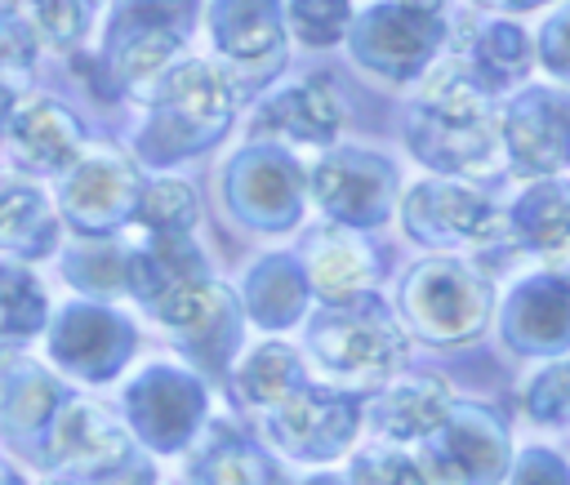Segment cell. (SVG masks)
<instances>
[{
    "label": "cell",
    "mask_w": 570,
    "mask_h": 485,
    "mask_svg": "<svg viewBox=\"0 0 570 485\" xmlns=\"http://www.w3.org/2000/svg\"><path fill=\"white\" fill-rule=\"evenodd\" d=\"M410 9H423V13H441V0H401Z\"/></svg>",
    "instance_id": "obj_39"
},
{
    "label": "cell",
    "mask_w": 570,
    "mask_h": 485,
    "mask_svg": "<svg viewBox=\"0 0 570 485\" xmlns=\"http://www.w3.org/2000/svg\"><path fill=\"white\" fill-rule=\"evenodd\" d=\"M125 458H134V449H129L125 432L98 405L71 400L58 409V418L49 427V463L58 467L53 481H85V476L120 467Z\"/></svg>",
    "instance_id": "obj_13"
},
{
    "label": "cell",
    "mask_w": 570,
    "mask_h": 485,
    "mask_svg": "<svg viewBox=\"0 0 570 485\" xmlns=\"http://www.w3.org/2000/svg\"><path fill=\"white\" fill-rule=\"evenodd\" d=\"M307 383H303V365H298V356L289 352V347H281V343H267V347H258L249 360H245V369H240V392H245V400H254V405H263V409H276L281 400H289L294 392H303Z\"/></svg>",
    "instance_id": "obj_26"
},
{
    "label": "cell",
    "mask_w": 570,
    "mask_h": 485,
    "mask_svg": "<svg viewBox=\"0 0 570 485\" xmlns=\"http://www.w3.org/2000/svg\"><path fill=\"white\" fill-rule=\"evenodd\" d=\"M490 303H494L490 280L459 258H428L401 285L405 320L432 343L476 338L490 320Z\"/></svg>",
    "instance_id": "obj_4"
},
{
    "label": "cell",
    "mask_w": 570,
    "mask_h": 485,
    "mask_svg": "<svg viewBox=\"0 0 570 485\" xmlns=\"http://www.w3.org/2000/svg\"><path fill=\"white\" fill-rule=\"evenodd\" d=\"M129 409L138 418V432H147V441H156L160 449H174L200 414V392L191 378L174 369H151L147 378L134 383Z\"/></svg>",
    "instance_id": "obj_19"
},
{
    "label": "cell",
    "mask_w": 570,
    "mask_h": 485,
    "mask_svg": "<svg viewBox=\"0 0 570 485\" xmlns=\"http://www.w3.org/2000/svg\"><path fill=\"white\" fill-rule=\"evenodd\" d=\"M138 218L151 236H187V227L196 222V196L187 182H151L138 196Z\"/></svg>",
    "instance_id": "obj_29"
},
{
    "label": "cell",
    "mask_w": 570,
    "mask_h": 485,
    "mask_svg": "<svg viewBox=\"0 0 570 485\" xmlns=\"http://www.w3.org/2000/svg\"><path fill=\"white\" fill-rule=\"evenodd\" d=\"M53 352L62 365H71L85 378H107L116 374V365L129 352V325L116 320L111 311H94V307H76L58 320L53 329Z\"/></svg>",
    "instance_id": "obj_18"
},
{
    "label": "cell",
    "mask_w": 570,
    "mask_h": 485,
    "mask_svg": "<svg viewBox=\"0 0 570 485\" xmlns=\"http://www.w3.org/2000/svg\"><path fill=\"white\" fill-rule=\"evenodd\" d=\"M503 338L521 356L570 352V276L534 271L503 303Z\"/></svg>",
    "instance_id": "obj_12"
},
{
    "label": "cell",
    "mask_w": 570,
    "mask_h": 485,
    "mask_svg": "<svg viewBox=\"0 0 570 485\" xmlns=\"http://www.w3.org/2000/svg\"><path fill=\"white\" fill-rule=\"evenodd\" d=\"M36 62V27L13 13V9H0V85L9 89V80L27 76Z\"/></svg>",
    "instance_id": "obj_33"
},
{
    "label": "cell",
    "mask_w": 570,
    "mask_h": 485,
    "mask_svg": "<svg viewBox=\"0 0 570 485\" xmlns=\"http://www.w3.org/2000/svg\"><path fill=\"white\" fill-rule=\"evenodd\" d=\"M45 320V294L22 267H0V334H31Z\"/></svg>",
    "instance_id": "obj_30"
},
{
    "label": "cell",
    "mask_w": 570,
    "mask_h": 485,
    "mask_svg": "<svg viewBox=\"0 0 570 485\" xmlns=\"http://www.w3.org/2000/svg\"><path fill=\"white\" fill-rule=\"evenodd\" d=\"M356 418H361L356 400H347L338 392L303 387L289 400H281L276 409H267V432L294 458H334L338 449H347Z\"/></svg>",
    "instance_id": "obj_11"
},
{
    "label": "cell",
    "mask_w": 570,
    "mask_h": 485,
    "mask_svg": "<svg viewBox=\"0 0 570 485\" xmlns=\"http://www.w3.org/2000/svg\"><path fill=\"white\" fill-rule=\"evenodd\" d=\"M343 125L338 93L330 80H303L276 93L254 116V138H289V142H330Z\"/></svg>",
    "instance_id": "obj_16"
},
{
    "label": "cell",
    "mask_w": 570,
    "mask_h": 485,
    "mask_svg": "<svg viewBox=\"0 0 570 485\" xmlns=\"http://www.w3.org/2000/svg\"><path fill=\"white\" fill-rule=\"evenodd\" d=\"M512 249L557 254L570 245V178H534L508 209Z\"/></svg>",
    "instance_id": "obj_21"
},
{
    "label": "cell",
    "mask_w": 570,
    "mask_h": 485,
    "mask_svg": "<svg viewBox=\"0 0 570 485\" xmlns=\"http://www.w3.org/2000/svg\"><path fill=\"white\" fill-rule=\"evenodd\" d=\"M534 53L543 62V71L561 85H570V0L557 4L543 27H539V40H534Z\"/></svg>",
    "instance_id": "obj_35"
},
{
    "label": "cell",
    "mask_w": 570,
    "mask_h": 485,
    "mask_svg": "<svg viewBox=\"0 0 570 485\" xmlns=\"http://www.w3.org/2000/svg\"><path fill=\"white\" fill-rule=\"evenodd\" d=\"M196 485H272V467L240 436H218L196 458Z\"/></svg>",
    "instance_id": "obj_27"
},
{
    "label": "cell",
    "mask_w": 570,
    "mask_h": 485,
    "mask_svg": "<svg viewBox=\"0 0 570 485\" xmlns=\"http://www.w3.org/2000/svg\"><path fill=\"white\" fill-rule=\"evenodd\" d=\"M307 485H338L334 476H316V481H307Z\"/></svg>",
    "instance_id": "obj_42"
},
{
    "label": "cell",
    "mask_w": 570,
    "mask_h": 485,
    "mask_svg": "<svg viewBox=\"0 0 570 485\" xmlns=\"http://www.w3.org/2000/svg\"><path fill=\"white\" fill-rule=\"evenodd\" d=\"M285 22L307 44H334L352 27L347 0H285Z\"/></svg>",
    "instance_id": "obj_31"
},
{
    "label": "cell",
    "mask_w": 570,
    "mask_h": 485,
    "mask_svg": "<svg viewBox=\"0 0 570 485\" xmlns=\"http://www.w3.org/2000/svg\"><path fill=\"white\" fill-rule=\"evenodd\" d=\"M0 485H22V481H18V476H13L9 467H0Z\"/></svg>",
    "instance_id": "obj_41"
},
{
    "label": "cell",
    "mask_w": 570,
    "mask_h": 485,
    "mask_svg": "<svg viewBox=\"0 0 570 485\" xmlns=\"http://www.w3.org/2000/svg\"><path fill=\"white\" fill-rule=\"evenodd\" d=\"M232 120V85L209 62H183L160 80L156 116L142 138L147 160H174L214 142Z\"/></svg>",
    "instance_id": "obj_3"
},
{
    "label": "cell",
    "mask_w": 570,
    "mask_h": 485,
    "mask_svg": "<svg viewBox=\"0 0 570 485\" xmlns=\"http://www.w3.org/2000/svg\"><path fill=\"white\" fill-rule=\"evenodd\" d=\"M347 31H352L356 62L387 76V80H410V76L428 71V62L445 44V18L410 9L401 0L365 9Z\"/></svg>",
    "instance_id": "obj_9"
},
{
    "label": "cell",
    "mask_w": 570,
    "mask_h": 485,
    "mask_svg": "<svg viewBox=\"0 0 570 485\" xmlns=\"http://www.w3.org/2000/svg\"><path fill=\"white\" fill-rule=\"evenodd\" d=\"M307 347H312L321 374H330L334 383H347V387L383 383L405 356V338H401L396 320L370 294H361L352 303H334L325 316H316L307 329Z\"/></svg>",
    "instance_id": "obj_2"
},
{
    "label": "cell",
    "mask_w": 570,
    "mask_h": 485,
    "mask_svg": "<svg viewBox=\"0 0 570 485\" xmlns=\"http://www.w3.org/2000/svg\"><path fill=\"white\" fill-rule=\"evenodd\" d=\"M512 445L508 427L485 405H450L436 432L423 436V476L432 485H499Z\"/></svg>",
    "instance_id": "obj_6"
},
{
    "label": "cell",
    "mask_w": 570,
    "mask_h": 485,
    "mask_svg": "<svg viewBox=\"0 0 570 485\" xmlns=\"http://www.w3.org/2000/svg\"><path fill=\"white\" fill-rule=\"evenodd\" d=\"M490 9H503V13H525V9H539L543 0H481Z\"/></svg>",
    "instance_id": "obj_38"
},
{
    "label": "cell",
    "mask_w": 570,
    "mask_h": 485,
    "mask_svg": "<svg viewBox=\"0 0 570 485\" xmlns=\"http://www.w3.org/2000/svg\"><path fill=\"white\" fill-rule=\"evenodd\" d=\"M85 22H89L85 0H31V27L58 49H71L85 36Z\"/></svg>",
    "instance_id": "obj_32"
},
{
    "label": "cell",
    "mask_w": 570,
    "mask_h": 485,
    "mask_svg": "<svg viewBox=\"0 0 570 485\" xmlns=\"http://www.w3.org/2000/svg\"><path fill=\"white\" fill-rule=\"evenodd\" d=\"M214 44L245 71L272 76L285 53V4L281 0H214Z\"/></svg>",
    "instance_id": "obj_14"
},
{
    "label": "cell",
    "mask_w": 570,
    "mask_h": 485,
    "mask_svg": "<svg viewBox=\"0 0 570 485\" xmlns=\"http://www.w3.org/2000/svg\"><path fill=\"white\" fill-rule=\"evenodd\" d=\"M534 62V40L525 36L521 22H508V18H494V22H481L472 31V44H468V71L490 89H512L517 80H525Z\"/></svg>",
    "instance_id": "obj_24"
},
{
    "label": "cell",
    "mask_w": 570,
    "mask_h": 485,
    "mask_svg": "<svg viewBox=\"0 0 570 485\" xmlns=\"http://www.w3.org/2000/svg\"><path fill=\"white\" fill-rule=\"evenodd\" d=\"M521 405H525V418H530V423L570 432V360L543 365V369L525 383Z\"/></svg>",
    "instance_id": "obj_28"
},
{
    "label": "cell",
    "mask_w": 570,
    "mask_h": 485,
    "mask_svg": "<svg viewBox=\"0 0 570 485\" xmlns=\"http://www.w3.org/2000/svg\"><path fill=\"white\" fill-rule=\"evenodd\" d=\"M49 240H53V218L45 209V196L22 178L0 174V249L45 254Z\"/></svg>",
    "instance_id": "obj_25"
},
{
    "label": "cell",
    "mask_w": 570,
    "mask_h": 485,
    "mask_svg": "<svg viewBox=\"0 0 570 485\" xmlns=\"http://www.w3.org/2000/svg\"><path fill=\"white\" fill-rule=\"evenodd\" d=\"M232 196L263 227L289 222L298 214V178H294V165L281 160L276 151H258V156H249V160L236 165Z\"/></svg>",
    "instance_id": "obj_23"
},
{
    "label": "cell",
    "mask_w": 570,
    "mask_h": 485,
    "mask_svg": "<svg viewBox=\"0 0 570 485\" xmlns=\"http://www.w3.org/2000/svg\"><path fill=\"white\" fill-rule=\"evenodd\" d=\"M9 147L13 160L31 174H62L80 151V120L62 111L53 98H36L22 111H13Z\"/></svg>",
    "instance_id": "obj_17"
},
{
    "label": "cell",
    "mask_w": 570,
    "mask_h": 485,
    "mask_svg": "<svg viewBox=\"0 0 570 485\" xmlns=\"http://www.w3.org/2000/svg\"><path fill=\"white\" fill-rule=\"evenodd\" d=\"M405 231L436 249H494L512 245L508 214L494 209V200L459 178H428L405 196Z\"/></svg>",
    "instance_id": "obj_5"
},
{
    "label": "cell",
    "mask_w": 570,
    "mask_h": 485,
    "mask_svg": "<svg viewBox=\"0 0 570 485\" xmlns=\"http://www.w3.org/2000/svg\"><path fill=\"white\" fill-rule=\"evenodd\" d=\"M307 267H312V285L330 303L361 298L374 285V276H379L374 254L352 231H316L307 240Z\"/></svg>",
    "instance_id": "obj_22"
},
{
    "label": "cell",
    "mask_w": 570,
    "mask_h": 485,
    "mask_svg": "<svg viewBox=\"0 0 570 485\" xmlns=\"http://www.w3.org/2000/svg\"><path fill=\"white\" fill-rule=\"evenodd\" d=\"M499 142L530 182L570 169V89L525 85L499 116Z\"/></svg>",
    "instance_id": "obj_8"
},
{
    "label": "cell",
    "mask_w": 570,
    "mask_h": 485,
    "mask_svg": "<svg viewBox=\"0 0 570 485\" xmlns=\"http://www.w3.org/2000/svg\"><path fill=\"white\" fill-rule=\"evenodd\" d=\"M312 191L330 218L370 227L383 222L396 200V169L374 151H334L312 169Z\"/></svg>",
    "instance_id": "obj_10"
},
{
    "label": "cell",
    "mask_w": 570,
    "mask_h": 485,
    "mask_svg": "<svg viewBox=\"0 0 570 485\" xmlns=\"http://www.w3.org/2000/svg\"><path fill=\"white\" fill-rule=\"evenodd\" d=\"M4 120H9V89L0 85V129H4Z\"/></svg>",
    "instance_id": "obj_40"
},
{
    "label": "cell",
    "mask_w": 570,
    "mask_h": 485,
    "mask_svg": "<svg viewBox=\"0 0 570 485\" xmlns=\"http://www.w3.org/2000/svg\"><path fill=\"white\" fill-rule=\"evenodd\" d=\"M450 387L436 374H410L401 383H392L374 405H370V423L379 436L387 441H423L428 432L441 427V418L450 414Z\"/></svg>",
    "instance_id": "obj_20"
},
{
    "label": "cell",
    "mask_w": 570,
    "mask_h": 485,
    "mask_svg": "<svg viewBox=\"0 0 570 485\" xmlns=\"http://www.w3.org/2000/svg\"><path fill=\"white\" fill-rule=\"evenodd\" d=\"M512 485H570V463L543 445L521 449L512 463Z\"/></svg>",
    "instance_id": "obj_36"
},
{
    "label": "cell",
    "mask_w": 570,
    "mask_h": 485,
    "mask_svg": "<svg viewBox=\"0 0 570 485\" xmlns=\"http://www.w3.org/2000/svg\"><path fill=\"white\" fill-rule=\"evenodd\" d=\"M410 151L445 174H481L499 151V111L494 93L468 71V62H445L428 76L423 93L410 107Z\"/></svg>",
    "instance_id": "obj_1"
},
{
    "label": "cell",
    "mask_w": 570,
    "mask_h": 485,
    "mask_svg": "<svg viewBox=\"0 0 570 485\" xmlns=\"http://www.w3.org/2000/svg\"><path fill=\"white\" fill-rule=\"evenodd\" d=\"M49 485H151V463L125 458L111 472H98V476H85V481H49Z\"/></svg>",
    "instance_id": "obj_37"
},
{
    "label": "cell",
    "mask_w": 570,
    "mask_h": 485,
    "mask_svg": "<svg viewBox=\"0 0 570 485\" xmlns=\"http://www.w3.org/2000/svg\"><path fill=\"white\" fill-rule=\"evenodd\" d=\"M196 0H120L107 27V67L120 85L151 80L187 40Z\"/></svg>",
    "instance_id": "obj_7"
},
{
    "label": "cell",
    "mask_w": 570,
    "mask_h": 485,
    "mask_svg": "<svg viewBox=\"0 0 570 485\" xmlns=\"http://www.w3.org/2000/svg\"><path fill=\"white\" fill-rule=\"evenodd\" d=\"M352 485H432L419 463L392 449H365L352 463Z\"/></svg>",
    "instance_id": "obj_34"
},
{
    "label": "cell",
    "mask_w": 570,
    "mask_h": 485,
    "mask_svg": "<svg viewBox=\"0 0 570 485\" xmlns=\"http://www.w3.org/2000/svg\"><path fill=\"white\" fill-rule=\"evenodd\" d=\"M138 178L134 169L111 156V151H98L89 156L71 182L62 187V205H67V218L85 231H102V227H116L129 209H138Z\"/></svg>",
    "instance_id": "obj_15"
}]
</instances>
